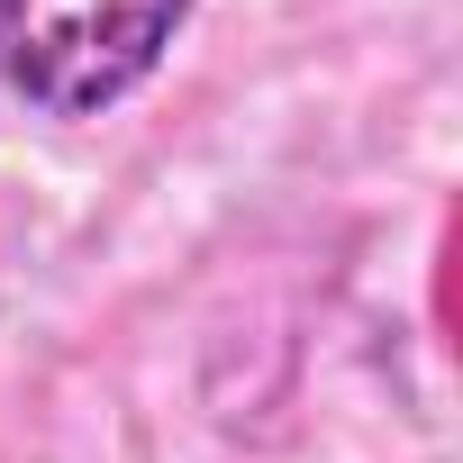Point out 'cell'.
Instances as JSON below:
<instances>
[{
	"label": "cell",
	"instance_id": "6da1fadb",
	"mask_svg": "<svg viewBox=\"0 0 463 463\" xmlns=\"http://www.w3.org/2000/svg\"><path fill=\"white\" fill-rule=\"evenodd\" d=\"M191 0H0V91L37 118H100L155 82Z\"/></svg>",
	"mask_w": 463,
	"mask_h": 463
}]
</instances>
